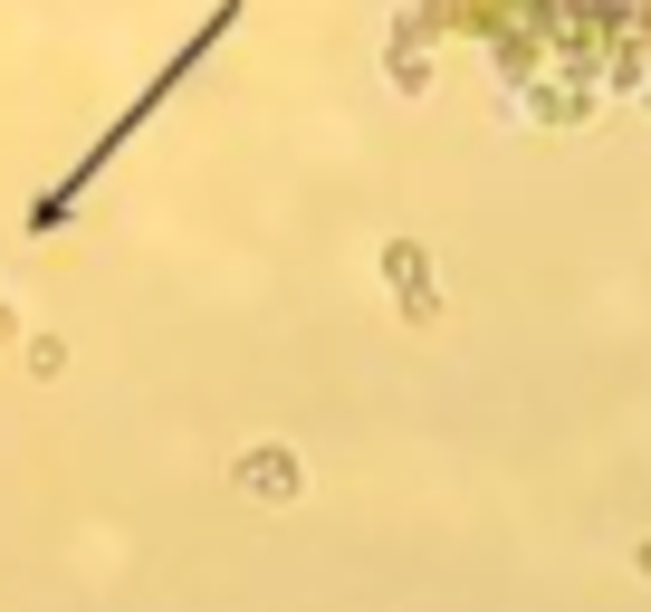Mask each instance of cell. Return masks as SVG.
<instances>
[{
	"instance_id": "6da1fadb",
	"label": "cell",
	"mask_w": 651,
	"mask_h": 612,
	"mask_svg": "<svg viewBox=\"0 0 651 612\" xmlns=\"http://www.w3.org/2000/svg\"><path fill=\"white\" fill-rule=\"evenodd\" d=\"M230 20H240V0H220L211 20H201V29H193V39L172 48V68H164V77H154V87H145V96H135V106H125V116H116V125H106V144H97V154H87V164H77V172H68V182H58V191H49V201H39V220H68V211H77V191L97 182V172H106V164H116V154H125V135H135V125H145V116H154V106H164V96H172V87H183V77H193V68H201V58H211V48H220V39H230Z\"/></svg>"
}]
</instances>
